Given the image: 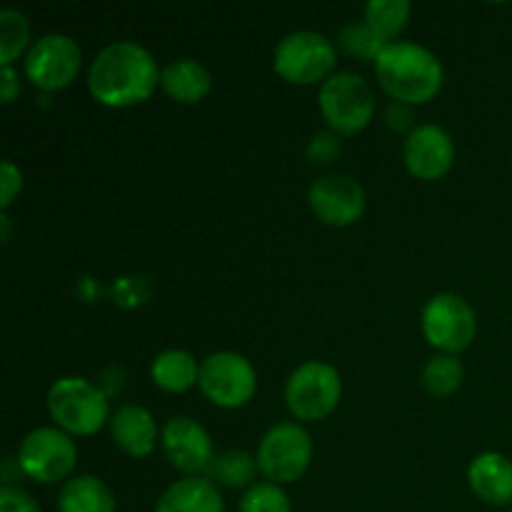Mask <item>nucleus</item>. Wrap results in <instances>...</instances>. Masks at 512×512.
I'll use <instances>...</instances> for the list:
<instances>
[{"instance_id": "13", "label": "nucleus", "mask_w": 512, "mask_h": 512, "mask_svg": "<svg viewBox=\"0 0 512 512\" xmlns=\"http://www.w3.org/2000/svg\"><path fill=\"white\" fill-rule=\"evenodd\" d=\"M308 203L315 218L333 228H348L365 213V190L350 175H323L308 190Z\"/></svg>"}, {"instance_id": "33", "label": "nucleus", "mask_w": 512, "mask_h": 512, "mask_svg": "<svg viewBox=\"0 0 512 512\" xmlns=\"http://www.w3.org/2000/svg\"><path fill=\"white\" fill-rule=\"evenodd\" d=\"M510 512H512V508H510Z\"/></svg>"}, {"instance_id": "4", "label": "nucleus", "mask_w": 512, "mask_h": 512, "mask_svg": "<svg viewBox=\"0 0 512 512\" xmlns=\"http://www.w3.org/2000/svg\"><path fill=\"white\" fill-rule=\"evenodd\" d=\"M318 105L328 128L338 135H355L365 130L378 110L370 85L353 70L330 75L320 85Z\"/></svg>"}, {"instance_id": "5", "label": "nucleus", "mask_w": 512, "mask_h": 512, "mask_svg": "<svg viewBox=\"0 0 512 512\" xmlns=\"http://www.w3.org/2000/svg\"><path fill=\"white\" fill-rule=\"evenodd\" d=\"M338 63V48L315 30H295L273 50V70L290 85H315L328 80Z\"/></svg>"}, {"instance_id": "1", "label": "nucleus", "mask_w": 512, "mask_h": 512, "mask_svg": "<svg viewBox=\"0 0 512 512\" xmlns=\"http://www.w3.org/2000/svg\"><path fill=\"white\" fill-rule=\"evenodd\" d=\"M160 75L163 70L148 48L135 40H118L95 55L88 70V90L105 108H133L155 93Z\"/></svg>"}, {"instance_id": "11", "label": "nucleus", "mask_w": 512, "mask_h": 512, "mask_svg": "<svg viewBox=\"0 0 512 512\" xmlns=\"http://www.w3.org/2000/svg\"><path fill=\"white\" fill-rule=\"evenodd\" d=\"M80 50L78 40L63 33H48L35 40L25 53V75L35 88L45 93L65 90L80 73Z\"/></svg>"}, {"instance_id": "28", "label": "nucleus", "mask_w": 512, "mask_h": 512, "mask_svg": "<svg viewBox=\"0 0 512 512\" xmlns=\"http://www.w3.org/2000/svg\"><path fill=\"white\" fill-rule=\"evenodd\" d=\"M0 188H3V195H0V208L5 210L15 203V198L23 190V173H20L18 165L13 160H3L0 165Z\"/></svg>"}, {"instance_id": "6", "label": "nucleus", "mask_w": 512, "mask_h": 512, "mask_svg": "<svg viewBox=\"0 0 512 512\" xmlns=\"http://www.w3.org/2000/svg\"><path fill=\"white\" fill-rule=\"evenodd\" d=\"M343 398V380L330 363L308 360L285 383V405L293 418L318 423L338 408Z\"/></svg>"}, {"instance_id": "19", "label": "nucleus", "mask_w": 512, "mask_h": 512, "mask_svg": "<svg viewBox=\"0 0 512 512\" xmlns=\"http://www.w3.org/2000/svg\"><path fill=\"white\" fill-rule=\"evenodd\" d=\"M150 378L165 393H188L200 380V363L188 350H163L150 365Z\"/></svg>"}, {"instance_id": "16", "label": "nucleus", "mask_w": 512, "mask_h": 512, "mask_svg": "<svg viewBox=\"0 0 512 512\" xmlns=\"http://www.w3.org/2000/svg\"><path fill=\"white\" fill-rule=\"evenodd\" d=\"M470 490L483 503L505 508L512 503V463L500 453H483L470 463Z\"/></svg>"}, {"instance_id": "26", "label": "nucleus", "mask_w": 512, "mask_h": 512, "mask_svg": "<svg viewBox=\"0 0 512 512\" xmlns=\"http://www.w3.org/2000/svg\"><path fill=\"white\" fill-rule=\"evenodd\" d=\"M240 512H293V508H290L288 493L280 485L258 483L245 490Z\"/></svg>"}, {"instance_id": "2", "label": "nucleus", "mask_w": 512, "mask_h": 512, "mask_svg": "<svg viewBox=\"0 0 512 512\" xmlns=\"http://www.w3.org/2000/svg\"><path fill=\"white\" fill-rule=\"evenodd\" d=\"M373 65L380 88L400 103H430L445 83V70L433 50L410 40L385 45Z\"/></svg>"}, {"instance_id": "20", "label": "nucleus", "mask_w": 512, "mask_h": 512, "mask_svg": "<svg viewBox=\"0 0 512 512\" xmlns=\"http://www.w3.org/2000/svg\"><path fill=\"white\" fill-rule=\"evenodd\" d=\"M115 495L95 475H78L60 490L58 512H115Z\"/></svg>"}, {"instance_id": "10", "label": "nucleus", "mask_w": 512, "mask_h": 512, "mask_svg": "<svg viewBox=\"0 0 512 512\" xmlns=\"http://www.w3.org/2000/svg\"><path fill=\"white\" fill-rule=\"evenodd\" d=\"M423 335L433 348L445 355L463 353L473 345L478 333V318L465 298L455 293H440L430 298L423 308Z\"/></svg>"}, {"instance_id": "23", "label": "nucleus", "mask_w": 512, "mask_h": 512, "mask_svg": "<svg viewBox=\"0 0 512 512\" xmlns=\"http://www.w3.org/2000/svg\"><path fill=\"white\" fill-rule=\"evenodd\" d=\"M463 378V363L455 355H435V358L425 363L420 383L435 398H448V395H453L463 385Z\"/></svg>"}, {"instance_id": "25", "label": "nucleus", "mask_w": 512, "mask_h": 512, "mask_svg": "<svg viewBox=\"0 0 512 512\" xmlns=\"http://www.w3.org/2000/svg\"><path fill=\"white\" fill-rule=\"evenodd\" d=\"M30 23L20 10H0V65H13V60L28 48Z\"/></svg>"}, {"instance_id": "27", "label": "nucleus", "mask_w": 512, "mask_h": 512, "mask_svg": "<svg viewBox=\"0 0 512 512\" xmlns=\"http://www.w3.org/2000/svg\"><path fill=\"white\" fill-rule=\"evenodd\" d=\"M305 153H308V160L313 165L328 168V165H333L335 160L340 158V153H343V140H340V135L335 133V130H318V133L308 140Z\"/></svg>"}, {"instance_id": "29", "label": "nucleus", "mask_w": 512, "mask_h": 512, "mask_svg": "<svg viewBox=\"0 0 512 512\" xmlns=\"http://www.w3.org/2000/svg\"><path fill=\"white\" fill-rule=\"evenodd\" d=\"M0 512H40V505L30 493L18 485H3L0 488Z\"/></svg>"}, {"instance_id": "17", "label": "nucleus", "mask_w": 512, "mask_h": 512, "mask_svg": "<svg viewBox=\"0 0 512 512\" xmlns=\"http://www.w3.org/2000/svg\"><path fill=\"white\" fill-rule=\"evenodd\" d=\"M153 512H225V500L213 480L185 478L160 495Z\"/></svg>"}, {"instance_id": "12", "label": "nucleus", "mask_w": 512, "mask_h": 512, "mask_svg": "<svg viewBox=\"0 0 512 512\" xmlns=\"http://www.w3.org/2000/svg\"><path fill=\"white\" fill-rule=\"evenodd\" d=\"M160 443H163L165 458L175 470L185 473L188 478H200L203 473L208 475L215 460L213 440L198 420L185 418V415L170 418L163 425Z\"/></svg>"}, {"instance_id": "18", "label": "nucleus", "mask_w": 512, "mask_h": 512, "mask_svg": "<svg viewBox=\"0 0 512 512\" xmlns=\"http://www.w3.org/2000/svg\"><path fill=\"white\" fill-rule=\"evenodd\" d=\"M160 85L165 93L183 105H195L210 93L213 88V75L200 60L195 58H178L170 60L160 75Z\"/></svg>"}, {"instance_id": "3", "label": "nucleus", "mask_w": 512, "mask_h": 512, "mask_svg": "<svg viewBox=\"0 0 512 512\" xmlns=\"http://www.w3.org/2000/svg\"><path fill=\"white\" fill-rule=\"evenodd\" d=\"M48 413L70 438L95 435L110 420L108 395L85 378H60L48 390Z\"/></svg>"}, {"instance_id": "15", "label": "nucleus", "mask_w": 512, "mask_h": 512, "mask_svg": "<svg viewBox=\"0 0 512 512\" xmlns=\"http://www.w3.org/2000/svg\"><path fill=\"white\" fill-rule=\"evenodd\" d=\"M110 435L125 455L148 458L158 445V423L150 410L140 408V405H120L110 415Z\"/></svg>"}, {"instance_id": "8", "label": "nucleus", "mask_w": 512, "mask_h": 512, "mask_svg": "<svg viewBox=\"0 0 512 512\" xmlns=\"http://www.w3.org/2000/svg\"><path fill=\"white\" fill-rule=\"evenodd\" d=\"M200 393L213 405L225 410L243 408L253 400L258 388V375L248 358L230 350L208 355L200 363Z\"/></svg>"}, {"instance_id": "9", "label": "nucleus", "mask_w": 512, "mask_h": 512, "mask_svg": "<svg viewBox=\"0 0 512 512\" xmlns=\"http://www.w3.org/2000/svg\"><path fill=\"white\" fill-rule=\"evenodd\" d=\"M18 463L25 478L43 485H55L75 470L78 448H75V440L60 428H35L20 443Z\"/></svg>"}, {"instance_id": "32", "label": "nucleus", "mask_w": 512, "mask_h": 512, "mask_svg": "<svg viewBox=\"0 0 512 512\" xmlns=\"http://www.w3.org/2000/svg\"><path fill=\"white\" fill-rule=\"evenodd\" d=\"M0 228H3V235H0V240H3V243H8V240H10V218H8V213L0 215Z\"/></svg>"}, {"instance_id": "21", "label": "nucleus", "mask_w": 512, "mask_h": 512, "mask_svg": "<svg viewBox=\"0 0 512 512\" xmlns=\"http://www.w3.org/2000/svg\"><path fill=\"white\" fill-rule=\"evenodd\" d=\"M258 458H253L245 450H225L215 455L213 465L208 470V480L225 485V488H253V480L258 475Z\"/></svg>"}, {"instance_id": "30", "label": "nucleus", "mask_w": 512, "mask_h": 512, "mask_svg": "<svg viewBox=\"0 0 512 512\" xmlns=\"http://www.w3.org/2000/svg\"><path fill=\"white\" fill-rule=\"evenodd\" d=\"M385 125H388L393 133H413L415 130V113L413 105L400 103V100H390L385 105Z\"/></svg>"}, {"instance_id": "14", "label": "nucleus", "mask_w": 512, "mask_h": 512, "mask_svg": "<svg viewBox=\"0 0 512 512\" xmlns=\"http://www.w3.org/2000/svg\"><path fill=\"white\" fill-rule=\"evenodd\" d=\"M405 168L413 178L435 183L445 178L455 163V143L440 125L425 123L418 125L405 138L403 145Z\"/></svg>"}, {"instance_id": "31", "label": "nucleus", "mask_w": 512, "mask_h": 512, "mask_svg": "<svg viewBox=\"0 0 512 512\" xmlns=\"http://www.w3.org/2000/svg\"><path fill=\"white\" fill-rule=\"evenodd\" d=\"M20 93V80L18 73L13 70V65H3L0 70V95H3V103L10 105Z\"/></svg>"}, {"instance_id": "24", "label": "nucleus", "mask_w": 512, "mask_h": 512, "mask_svg": "<svg viewBox=\"0 0 512 512\" xmlns=\"http://www.w3.org/2000/svg\"><path fill=\"white\" fill-rule=\"evenodd\" d=\"M385 45L390 43H385V40L365 23V18L350 20V23H345L343 28L338 30V48L343 50V53L353 55V58L373 60L375 63V58L383 53Z\"/></svg>"}, {"instance_id": "22", "label": "nucleus", "mask_w": 512, "mask_h": 512, "mask_svg": "<svg viewBox=\"0 0 512 512\" xmlns=\"http://www.w3.org/2000/svg\"><path fill=\"white\" fill-rule=\"evenodd\" d=\"M410 20V3L408 0H373L365 5V23L385 40L395 43L400 30Z\"/></svg>"}, {"instance_id": "7", "label": "nucleus", "mask_w": 512, "mask_h": 512, "mask_svg": "<svg viewBox=\"0 0 512 512\" xmlns=\"http://www.w3.org/2000/svg\"><path fill=\"white\" fill-rule=\"evenodd\" d=\"M258 468L270 483L290 485L303 478L313 460V440L300 423H278L258 445Z\"/></svg>"}]
</instances>
